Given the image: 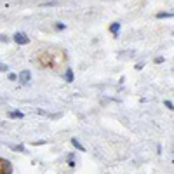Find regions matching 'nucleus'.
<instances>
[{"label": "nucleus", "instance_id": "f257e3e1", "mask_svg": "<svg viewBox=\"0 0 174 174\" xmlns=\"http://www.w3.org/2000/svg\"><path fill=\"white\" fill-rule=\"evenodd\" d=\"M14 42L16 44H21V46H26L28 42H30V38H28L24 33H16L14 35Z\"/></svg>", "mask_w": 174, "mask_h": 174}, {"label": "nucleus", "instance_id": "f03ea898", "mask_svg": "<svg viewBox=\"0 0 174 174\" xmlns=\"http://www.w3.org/2000/svg\"><path fill=\"white\" fill-rule=\"evenodd\" d=\"M30 79H31V73L28 72V70H23V72L19 73V82H21V84H28V82H30Z\"/></svg>", "mask_w": 174, "mask_h": 174}, {"label": "nucleus", "instance_id": "7ed1b4c3", "mask_svg": "<svg viewBox=\"0 0 174 174\" xmlns=\"http://www.w3.org/2000/svg\"><path fill=\"white\" fill-rule=\"evenodd\" d=\"M110 31H111V33H115V35H118V31H120V24H118V23H113V24L110 26Z\"/></svg>", "mask_w": 174, "mask_h": 174}, {"label": "nucleus", "instance_id": "20e7f679", "mask_svg": "<svg viewBox=\"0 0 174 174\" xmlns=\"http://www.w3.org/2000/svg\"><path fill=\"white\" fill-rule=\"evenodd\" d=\"M9 117L11 118H23V113H21V111H11Z\"/></svg>", "mask_w": 174, "mask_h": 174}, {"label": "nucleus", "instance_id": "39448f33", "mask_svg": "<svg viewBox=\"0 0 174 174\" xmlns=\"http://www.w3.org/2000/svg\"><path fill=\"white\" fill-rule=\"evenodd\" d=\"M66 80H68V82H73V70L72 68L66 70Z\"/></svg>", "mask_w": 174, "mask_h": 174}, {"label": "nucleus", "instance_id": "423d86ee", "mask_svg": "<svg viewBox=\"0 0 174 174\" xmlns=\"http://www.w3.org/2000/svg\"><path fill=\"white\" fill-rule=\"evenodd\" d=\"M72 143H73V146H75L77 150H80V151H84V150H85V148H84V146H82V144H80V143H79V141H77V139H73Z\"/></svg>", "mask_w": 174, "mask_h": 174}, {"label": "nucleus", "instance_id": "0eeeda50", "mask_svg": "<svg viewBox=\"0 0 174 174\" xmlns=\"http://www.w3.org/2000/svg\"><path fill=\"white\" fill-rule=\"evenodd\" d=\"M164 105H166V106H167V108H171V110H172V108H174V105H172V101H166V103H164Z\"/></svg>", "mask_w": 174, "mask_h": 174}, {"label": "nucleus", "instance_id": "6e6552de", "mask_svg": "<svg viewBox=\"0 0 174 174\" xmlns=\"http://www.w3.org/2000/svg\"><path fill=\"white\" fill-rule=\"evenodd\" d=\"M9 66H5V64H0V72H7Z\"/></svg>", "mask_w": 174, "mask_h": 174}, {"label": "nucleus", "instance_id": "1a4fd4ad", "mask_svg": "<svg viewBox=\"0 0 174 174\" xmlns=\"http://www.w3.org/2000/svg\"><path fill=\"white\" fill-rule=\"evenodd\" d=\"M159 18H172V12L171 14H159Z\"/></svg>", "mask_w": 174, "mask_h": 174}, {"label": "nucleus", "instance_id": "9d476101", "mask_svg": "<svg viewBox=\"0 0 174 174\" xmlns=\"http://www.w3.org/2000/svg\"><path fill=\"white\" fill-rule=\"evenodd\" d=\"M7 40H9V38L5 37V35H0V42H7Z\"/></svg>", "mask_w": 174, "mask_h": 174}, {"label": "nucleus", "instance_id": "9b49d317", "mask_svg": "<svg viewBox=\"0 0 174 174\" xmlns=\"http://www.w3.org/2000/svg\"><path fill=\"white\" fill-rule=\"evenodd\" d=\"M57 30H64V24L63 23H57Z\"/></svg>", "mask_w": 174, "mask_h": 174}, {"label": "nucleus", "instance_id": "f8f14e48", "mask_svg": "<svg viewBox=\"0 0 174 174\" xmlns=\"http://www.w3.org/2000/svg\"><path fill=\"white\" fill-rule=\"evenodd\" d=\"M9 80H16V75H14V73H9Z\"/></svg>", "mask_w": 174, "mask_h": 174}, {"label": "nucleus", "instance_id": "ddd939ff", "mask_svg": "<svg viewBox=\"0 0 174 174\" xmlns=\"http://www.w3.org/2000/svg\"><path fill=\"white\" fill-rule=\"evenodd\" d=\"M4 162H0V174H4V166H2Z\"/></svg>", "mask_w": 174, "mask_h": 174}]
</instances>
